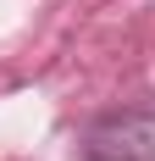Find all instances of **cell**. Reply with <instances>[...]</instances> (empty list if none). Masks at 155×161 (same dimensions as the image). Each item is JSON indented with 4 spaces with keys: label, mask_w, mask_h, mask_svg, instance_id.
I'll return each instance as SVG.
<instances>
[{
    "label": "cell",
    "mask_w": 155,
    "mask_h": 161,
    "mask_svg": "<svg viewBox=\"0 0 155 161\" xmlns=\"http://www.w3.org/2000/svg\"><path fill=\"white\" fill-rule=\"evenodd\" d=\"M83 161H155V111H111L78 133Z\"/></svg>",
    "instance_id": "1"
}]
</instances>
